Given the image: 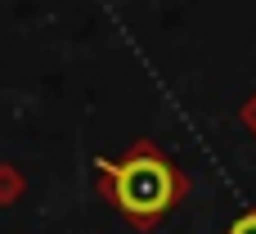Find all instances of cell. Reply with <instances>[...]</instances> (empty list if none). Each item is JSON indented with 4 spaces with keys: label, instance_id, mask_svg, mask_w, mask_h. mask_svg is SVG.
Instances as JSON below:
<instances>
[{
    "label": "cell",
    "instance_id": "7a4b0ae2",
    "mask_svg": "<svg viewBox=\"0 0 256 234\" xmlns=\"http://www.w3.org/2000/svg\"><path fill=\"white\" fill-rule=\"evenodd\" d=\"M225 234H256V212H243V216H234Z\"/></svg>",
    "mask_w": 256,
    "mask_h": 234
},
{
    "label": "cell",
    "instance_id": "6da1fadb",
    "mask_svg": "<svg viewBox=\"0 0 256 234\" xmlns=\"http://www.w3.org/2000/svg\"><path fill=\"white\" fill-rule=\"evenodd\" d=\"M94 171H99L104 198L135 230H153L158 221H166L189 189L184 171L153 140H135L122 158H94Z\"/></svg>",
    "mask_w": 256,
    "mask_h": 234
}]
</instances>
